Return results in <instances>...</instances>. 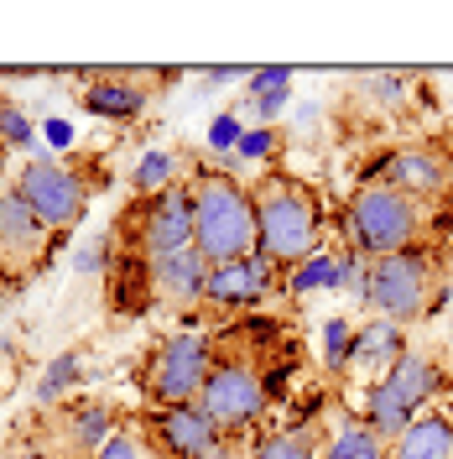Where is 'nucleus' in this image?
Masks as SVG:
<instances>
[{"mask_svg":"<svg viewBox=\"0 0 453 459\" xmlns=\"http://www.w3.org/2000/svg\"><path fill=\"white\" fill-rule=\"evenodd\" d=\"M255 204V251L271 266H303L308 256L323 251V194L308 178L286 168H266L251 183Z\"/></svg>","mask_w":453,"mask_h":459,"instance_id":"1","label":"nucleus"},{"mask_svg":"<svg viewBox=\"0 0 453 459\" xmlns=\"http://www.w3.org/2000/svg\"><path fill=\"white\" fill-rule=\"evenodd\" d=\"M188 194H193V251L209 266L255 256L251 183H240L219 162H203V168L188 172Z\"/></svg>","mask_w":453,"mask_h":459,"instance_id":"2","label":"nucleus"},{"mask_svg":"<svg viewBox=\"0 0 453 459\" xmlns=\"http://www.w3.org/2000/svg\"><path fill=\"white\" fill-rule=\"evenodd\" d=\"M423 230H427V204L406 199L401 188L375 183V178H365L349 194V204H344V240H349V251H360L365 261L423 246Z\"/></svg>","mask_w":453,"mask_h":459,"instance_id":"3","label":"nucleus"},{"mask_svg":"<svg viewBox=\"0 0 453 459\" xmlns=\"http://www.w3.org/2000/svg\"><path fill=\"white\" fill-rule=\"evenodd\" d=\"M115 251H131L141 261H162L177 256L193 246V194H188V178L172 183L167 194H151V199H131L110 225Z\"/></svg>","mask_w":453,"mask_h":459,"instance_id":"4","label":"nucleus"},{"mask_svg":"<svg viewBox=\"0 0 453 459\" xmlns=\"http://www.w3.org/2000/svg\"><path fill=\"white\" fill-rule=\"evenodd\" d=\"M214 340V334H209ZM203 412L214 418V429L225 433V438H251V429L266 418V407H271V392H266V376H261V360H255L251 350L240 355V350H229V344L214 340V371L203 381Z\"/></svg>","mask_w":453,"mask_h":459,"instance_id":"5","label":"nucleus"},{"mask_svg":"<svg viewBox=\"0 0 453 459\" xmlns=\"http://www.w3.org/2000/svg\"><path fill=\"white\" fill-rule=\"evenodd\" d=\"M214 371V340L177 329L146 344L141 366H136V386H141L146 407H177V402H199L203 381Z\"/></svg>","mask_w":453,"mask_h":459,"instance_id":"6","label":"nucleus"},{"mask_svg":"<svg viewBox=\"0 0 453 459\" xmlns=\"http://www.w3.org/2000/svg\"><path fill=\"white\" fill-rule=\"evenodd\" d=\"M432 292H438V256L427 246L397 251V256L370 261V287H365V308L375 318L391 324H417L432 314Z\"/></svg>","mask_w":453,"mask_h":459,"instance_id":"7","label":"nucleus"},{"mask_svg":"<svg viewBox=\"0 0 453 459\" xmlns=\"http://www.w3.org/2000/svg\"><path fill=\"white\" fill-rule=\"evenodd\" d=\"M21 199H27V209L42 220V225L53 230L57 240L68 235V230L84 225L89 214V188L84 178H79V168H68V162H57V157H37V162H21V172H16V183H11Z\"/></svg>","mask_w":453,"mask_h":459,"instance_id":"8","label":"nucleus"},{"mask_svg":"<svg viewBox=\"0 0 453 459\" xmlns=\"http://www.w3.org/2000/svg\"><path fill=\"white\" fill-rule=\"evenodd\" d=\"M120 429V412L105 397H68L42 412V433L57 459H94V449Z\"/></svg>","mask_w":453,"mask_h":459,"instance_id":"9","label":"nucleus"},{"mask_svg":"<svg viewBox=\"0 0 453 459\" xmlns=\"http://www.w3.org/2000/svg\"><path fill=\"white\" fill-rule=\"evenodd\" d=\"M57 235L27 209L16 188L0 194V277L5 282H27L31 272H42L53 256Z\"/></svg>","mask_w":453,"mask_h":459,"instance_id":"10","label":"nucleus"},{"mask_svg":"<svg viewBox=\"0 0 453 459\" xmlns=\"http://www.w3.org/2000/svg\"><path fill=\"white\" fill-rule=\"evenodd\" d=\"M375 183H391V188H401L406 199H417V204L449 199L453 194V157H449V146H438V142H406V146L380 157Z\"/></svg>","mask_w":453,"mask_h":459,"instance_id":"11","label":"nucleus"},{"mask_svg":"<svg viewBox=\"0 0 453 459\" xmlns=\"http://www.w3.org/2000/svg\"><path fill=\"white\" fill-rule=\"evenodd\" d=\"M141 429L151 449L162 459H199L214 444H225V433L214 429V418L203 412V402H177V407H146Z\"/></svg>","mask_w":453,"mask_h":459,"instance_id":"12","label":"nucleus"},{"mask_svg":"<svg viewBox=\"0 0 453 459\" xmlns=\"http://www.w3.org/2000/svg\"><path fill=\"white\" fill-rule=\"evenodd\" d=\"M282 266L261 256H245V261H225V266H209V287H203V308L214 314H245L255 303H266L271 292H282Z\"/></svg>","mask_w":453,"mask_h":459,"instance_id":"13","label":"nucleus"},{"mask_svg":"<svg viewBox=\"0 0 453 459\" xmlns=\"http://www.w3.org/2000/svg\"><path fill=\"white\" fill-rule=\"evenodd\" d=\"M203 287H209V261L193 246L177 251V256L151 261V308L193 314V308H203Z\"/></svg>","mask_w":453,"mask_h":459,"instance_id":"14","label":"nucleus"},{"mask_svg":"<svg viewBox=\"0 0 453 459\" xmlns=\"http://www.w3.org/2000/svg\"><path fill=\"white\" fill-rule=\"evenodd\" d=\"M151 100V84L136 74H94L84 84V110L99 120H136Z\"/></svg>","mask_w":453,"mask_h":459,"instance_id":"15","label":"nucleus"},{"mask_svg":"<svg viewBox=\"0 0 453 459\" xmlns=\"http://www.w3.org/2000/svg\"><path fill=\"white\" fill-rule=\"evenodd\" d=\"M380 381H386V386H391V392L412 407V412H423V407H432V402H438V392H443L449 371H443L427 350H406L397 366L380 376Z\"/></svg>","mask_w":453,"mask_h":459,"instance_id":"16","label":"nucleus"},{"mask_svg":"<svg viewBox=\"0 0 453 459\" xmlns=\"http://www.w3.org/2000/svg\"><path fill=\"white\" fill-rule=\"evenodd\" d=\"M406 329L391 324V318H375L370 314L365 324H355V340H349V366H370V371H391L401 355H406Z\"/></svg>","mask_w":453,"mask_h":459,"instance_id":"17","label":"nucleus"},{"mask_svg":"<svg viewBox=\"0 0 453 459\" xmlns=\"http://www.w3.org/2000/svg\"><path fill=\"white\" fill-rule=\"evenodd\" d=\"M386 459H453V407L412 418V429L391 444Z\"/></svg>","mask_w":453,"mask_h":459,"instance_id":"18","label":"nucleus"},{"mask_svg":"<svg viewBox=\"0 0 453 459\" xmlns=\"http://www.w3.org/2000/svg\"><path fill=\"white\" fill-rule=\"evenodd\" d=\"M360 423H365V429L375 433L386 449H391L401 433L412 429V407H406V402H401L386 381H370L365 397H360Z\"/></svg>","mask_w":453,"mask_h":459,"instance_id":"19","label":"nucleus"},{"mask_svg":"<svg viewBox=\"0 0 453 459\" xmlns=\"http://www.w3.org/2000/svg\"><path fill=\"white\" fill-rule=\"evenodd\" d=\"M329 438L318 423H297V429H282V433H266L251 444V459H323Z\"/></svg>","mask_w":453,"mask_h":459,"instance_id":"20","label":"nucleus"},{"mask_svg":"<svg viewBox=\"0 0 453 459\" xmlns=\"http://www.w3.org/2000/svg\"><path fill=\"white\" fill-rule=\"evenodd\" d=\"M172 183H183V162H177V152H167V146H151V152H141V162L131 168V194H136V199L167 194Z\"/></svg>","mask_w":453,"mask_h":459,"instance_id":"21","label":"nucleus"},{"mask_svg":"<svg viewBox=\"0 0 453 459\" xmlns=\"http://www.w3.org/2000/svg\"><path fill=\"white\" fill-rule=\"evenodd\" d=\"M79 381H84V350H63L57 360H47V371L37 376V402L57 407L68 392H79Z\"/></svg>","mask_w":453,"mask_h":459,"instance_id":"22","label":"nucleus"},{"mask_svg":"<svg viewBox=\"0 0 453 459\" xmlns=\"http://www.w3.org/2000/svg\"><path fill=\"white\" fill-rule=\"evenodd\" d=\"M323 287H329V292H339V251H318V256H308L303 266H292L282 292L308 298V292H323Z\"/></svg>","mask_w":453,"mask_h":459,"instance_id":"23","label":"nucleus"},{"mask_svg":"<svg viewBox=\"0 0 453 459\" xmlns=\"http://www.w3.org/2000/svg\"><path fill=\"white\" fill-rule=\"evenodd\" d=\"M386 455H391V449L360 423V412H349L339 423V433L329 438V449H323V459H386Z\"/></svg>","mask_w":453,"mask_h":459,"instance_id":"24","label":"nucleus"},{"mask_svg":"<svg viewBox=\"0 0 453 459\" xmlns=\"http://www.w3.org/2000/svg\"><path fill=\"white\" fill-rule=\"evenodd\" d=\"M94 459H162L151 449V438H146L141 418H120V429L94 449Z\"/></svg>","mask_w":453,"mask_h":459,"instance_id":"25","label":"nucleus"},{"mask_svg":"<svg viewBox=\"0 0 453 459\" xmlns=\"http://www.w3.org/2000/svg\"><path fill=\"white\" fill-rule=\"evenodd\" d=\"M355 94L365 105H380V110H397L401 100L412 94V74H355Z\"/></svg>","mask_w":453,"mask_h":459,"instance_id":"26","label":"nucleus"},{"mask_svg":"<svg viewBox=\"0 0 453 459\" xmlns=\"http://www.w3.org/2000/svg\"><path fill=\"white\" fill-rule=\"evenodd\" d=\"M349 340H355V324L349 318H323L318 324V355H323V371L329 376L349 371Z\"/></svg>","mask_w":453,"mask_h":459,"instance_id":"27","label":"nucleus"},{"mask_svg":"<svg viewBox=\"0 0 453 459\" xmlns=\"http://www.w3.org/2000/svg\"><path fill=\"white\" fill-rule=\"evenodd\" d=\"M0 142H5V152H31L37 146V126L11 94H0Z\"/></svg>","mask_w":453,"mask_h":459,"instance_id":"28","label":"nucleus"},{"mask_svg":"<svg viewBox=\"0 0 453 459\" xmlns=\"http://www.w3.org/2000/svg\"><path fill=\"white\" fill-rule=\"evenodd\" d=\"M277 152H282V131L277 126H251V131H240L235 162H271Z\"/></svg>","mask_w":453,"mask_h":459,"instance_id":"29","label":"nucleus"},{"mask_svg":"<svg viewBox=\"0 0 453 459\" xmlns=\"http://www.w3.org/2000/svg\"><path fill=\"white\" fill-rule=\"evenodd\" d=\"M286 89H292V68H251L245 100H266V94H286Z\"/></svg>","mask_w":453,"mask_h":459,"instance_id":"30","label":"nucleus"},{"mask_svg":"<svg viewBox=\"0 0 453 459\" xmlns=\"http://www.w3.org/2000/svg\"><path fill=\"white\" fill-rule=\"evenodd\" d=\"M105 266H110V240L105 235L89 240L84 251H73V272H84V277H105Z\"/></svg>","mask_w":453,"mask_h":459,"instance_id":"31","label":"nucleus"},{"mask_svg":"<svg viewBox=\"0 0 453 459\" xmlns=\"http://www.w3.org/2000/svg\"><path fill=\"white\" fill-rule=\"evenodd\" d=\"M21 386V350L11 340H0V397H11Z\"/></svg>","mask_w":453,"mask_h":459,"instance_id":"32","label":"nucleus"},{"mask_svg":"<svg viewBox=\"0 0 453 459\" xmlns=\"http://www.w3.org/2000/svg\"><path fill=\"white\" fill-rule=\"evenodd\" d=\"M286 100H292V89L286 94H266V100H245V115H251L255 126H271L277 115H286Z\"/></svg>","mask_w":453,"mask_h":459,"instance_id":"33","label":"nucleus"},{"mask_svg":"<svg viewBox=\"0 0 453 459\" xmlns=\"http://www.w3.org/2000/svg\"><path fill=\"white\" fill-rule=\"evenodd\" d=\"M235 79H251V68H203V89H225Z\"/></svg>","mask_w":453,"mask_h":459,"instance_id":"34","label":"nucleus"},{"mask_svg":"<svg viewBox=\"0 0 453 459\" xmlns=\"http://www.w3.org/2000/svg\"><path fill=\"white\" fill-rule=\"evenodd\" d=\"M0 459H57V455L47 449V444H37V438H31V444H11Z\"/></svg>","mask_w":453,"mask_h":459,"instance_id":"35","label":"nucleus"},{"mask_svg":"<svg viewBox=\"0 0 453 459\" xmlns=\"http://www.w3.org/2000/svg\"><path fill=\"white\" fill-rule=\"evenodd\" d=\"M199 459H251V444H240V438H225V444H214L209 455Z\"/></svg>","mask_w":453,"mask_h":459,"instance_id":"36","label":"nucleus"},{"mask_svg":"<svg viewBox=\"0 0 453 459\" xmlns=\"http://www.w3.org/2000/svg\"><path fill=\"white\" fill-rule=\"evenodd\" d=\"M5 157H11V152H5V142H0V172H5Z\"/></svg>","mask_w":453,"mask_h":459,"instance_id":"37","label":"nucleus"},{"mask_svg":"<svg viewBox=\"0 0 453 459\" xmlns=\"http://www.w3.org/2000/svg\"><path fill=\"white\" fill-rule=\"evenodd\" d=\"M0 178H5V172H0ZM0 194H5V188H0Z\"/></svg>","mask_w":453,"mask_h":459,"instance_id":"38","label":"nucleus"}]
</instances>
